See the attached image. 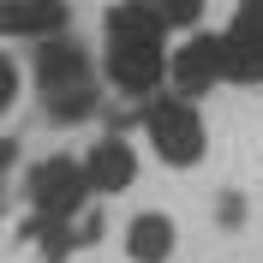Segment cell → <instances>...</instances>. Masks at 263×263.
<instances>
[{
  "mask_svg": "<svg viewBox=\"0 0 263 263\" xmlns=\"http://www.w3.org/2000/svg\"><path fill=\"white\" fill-rule=\"evenodd\" d=\"M162 48H167V24H162L156 6H144V0L108 6V54H102V66H108L114 90L149 96V90L162 84L167 60H174V54H162Z\"/></svg>",
  "mask_w": 263,
  "mask_h": 263,
  "instance_id": "obj_1",
  "label": "cell"
},
{
  "mask_svg": "<svg viewBox=\"0 0 263 263\" xmlns=\"http://www.w3.org/2000/svg\"><path fill=\"white\" fill-rule=\"evenodd\" d=\"M36 84H42V108L60 126H78V120L96 114V72H90V54L72 42V36H42L36 48Z\"/></svg>",
  "mask_w": 263,
  "mask_h": 263,
  "instance_id": "obj_2",
  "label": "cell"
},
{
  "mask_svg": "<svg viewBox=\"0 0 263 263\" xmlns=\"http://www.w3.org/2000/svg\"><path fill=\"white\" fill-rule=\"evenodd\" d=\"M24 197H30L36 215H72V221H78L84 203L96 197V185H90V167L84 162L48 156V162H36L30 174H24Z\"/></svg>",
  "mask_w": 263,
  "mask_h": 263,
  "instance_id": "obj_3",
  "label": "cell"
},
{
  "mask_svg": "<svg viewBox=\"0 0 263 263\" xmlns=\"http://www.w3.org/2000/svg\"><path fill=\"white\" fill-rule=\"evenodd\" d=\"M144 138H149V149H156L167 167H192L197 156H203V120H197V108L185 96L149 102L144 108Z\"/></svg>",
  "mask_w": 263,
  "mask_h": 263,
  "instance_id": "obj_4",
  "label": "cell"
},
{
  "mask_svg": "<svg viewBox=\"0 0 263 263\" xmlns=\"http://www.w3.org/2000/svg\"><path fill=\"white\" fill-rule=\"evenodd\" d=\"M167 78L180 84V96H210L215 84L228 78V42L221 36H192L174 48L167 60Z\"/></svg>",
  "mask_w": 263,
  "mask_h": 263,
  "instance_id": "obj_5",
  "label": "cell"
},
{
  "mask_svg": "<svg viewBox=\"0 0 263 263\" xmlns=\"http://www.w3.org/2000/svg\"><path fill=\"white\" fill-rule=\"evenodd\" d=\"M221 42H228V78L233 84H263V0H246L233 12Z\"/></svg>",
  "mask_w": 263,
  "mask_h": 263,
  "instance_id": "obj_6",
  "label": "cell"
},
{
  "mask_svg": "<svg viewBox=\"0 0 263 263\" xmlns=\"http://www.w3.org/2000/svg\"><path fill=\"white\" fill-rule=\"evenodd\" d=\"M66 18H72V6L66 0H0V30L6 36H60Z\"/></svg>",
  "mask_w": 263,
  "mask_h": 263,
  "instance_id": "obj_7",
  "label": "cell"
},
{
  "mask_svg": "<svg viewBox=\"0 0 263 263\" xmlns=\"http://www.w3.org/2000/svg\"><path fill=\"white\" fill-rule=\"evenodd\" d=\"M18 239L36 251V263H66V251L84 246L72 215H36V210H30V221H24V233H18Z\"/></svg>",
  "mask_w": 263,
  "mask_h": 263,
  "instance_id": "obj_8",
  "label": "cell"
},
{
  "mask_svg": "<svg viewBox=\"0 0 263 263\" xmlns=\"http://www.w3.org/2000/svg\"><path fill=\"white\" fill-rule=\"evenodd\" d=\"M90 185H96V197H108V192H126L132 180H138V156H132V144L126 138H102L96 149H90Z\"/></svg>",
  "mask_w": 263,
  "mask_h": 263,
  "instance_id": "obj_9",
  "label": "cell"
},
{
  "mask_svg": "<svg viewBox=\"0 0 263 263\" xmlns=\"http://www.w3.org/2000/svg\"><path fill=\"white\" fill-rule=\"evenodd\" d=\"M126 257L132 263H167L174 257V221L162 210H144L126 221Z\"/></svg>",
  "mask_w": 263,
  "mask_h": 263,
  "instance_id": "obj_10",
  "label": "cell"
},
{
  "mask_svg": "<svg viewBox=\"0 0 263 263\" xmlns=\"http://www.w3.org/2000/svg\"><path fill=\"white\" fill-rule=\"evenodd\" d=\"M156 12H162V24L167 30H192L197 18H203V0H149Z\"/></svg>",
  "mask_w": 263,
  "mask_h": 263,
  "instance_id": "obj_11",
  "label": "cell"
},
{
  "mask_svg": "<svg viewBox=\"0 0 263 263\" xmlns=\"http://www.w3.org/2000/svg\"><path fill=\"white\" fill-rule=\"evenodd\" d=\"M12 102H18V66H12V60H0V114H6Z\"/></svg>",
  "mask_w": 263,
  "mask_h": 263,
  "instance_id": "obj_12",
  "label": "cell"
},
{
  "mask_svg": "<svg viewBox=\"0 0 263 263\" xmlns=\"http://www.w3.org/2000/svg\"><path fill=\"white\" fill-rule=\"evenodd\" d=\"M239 215H246V203H239V197L228 192V197H221V221H239Z\"/></svg>",
  "mask_w": 263,
  "mask_h": 263,
  "instance_id": "obj_13",
  "label": "cell"
},
{
  "mask_svg": "<svg viewBox=\"0 0 263 263\" xmlns=\"http://www.w3.org/2000/svg\"><path fill=\"white\" fill-rule=\"evenodd\" d=\"M6 167H12V144H6V138H0V174H6Z\"/></svg>",
  "mask_w": 263,
  "mask_h": 263,
  "instance_id": "obj_14",
  "label": "cell"
},
{
  "mask_svg": "<svg viewBox=\"0 0 263 263\" xmlns=\"http://www.w3.org/2000/svg\"><path fill=\"white\" fill-rule=\"evenodd\" d=\"M144 6H149V0H144Z\"/></svg>",
  "mask_w": 263,
  "mask_h": 263,
  "instance_id": "obj_15",
  "label": "cell"
}]
</instances>
